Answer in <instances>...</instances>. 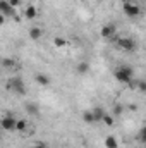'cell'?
Instances as JSON below:
<instances>
[{
  "label": "cell",
  "mask_w": 146,
  "mask_h": 148,
  "mask_svg": "<svg viewBox=\"0 0 146 148\" xmlns=\"http://www.w3.org/2000/svg\"><path fill=\"white\" fill-rule=\"evenodd\" d=\"M29 148H45V145L43 143H38V145H33V147H29Z\"/></svg>",
  "instance_id": "24"
},
{
  "label": "cell",
  "mask_w": 146,
  "mask_h": 148,
  "mask_svg": "<svg viewBox=\"0 0 146 148\" xmlns=\"http://www.w3.org/2000/svg\"><path fill=\"white\" fill-rule=\"evenodd\" d=\"M35 79H36L38 84H41V86H48V84H50V77L45 73H38L36 76H35Z\"/></svg>",
  "instance_id": "8"
},
{
  "label": "cell",
  "mask_w": 146,
  "mask_h": 148,
  "mask_svg": "<svg viewBox=\"0 0 146 148\" xmlns=\"http://www.w3.org/2000/svg\"><path fill=\"white\" fill-rule=\"evenodd\" d=\"M120 2H122V3H127V2H131V0H120Z\"/></svg>",
  "instance_id": "25"
},
{
  "label": "cell",
  "mask_w": 146,
  "mask_h": 148,
  "mask_svg": "<svg viewBox=\"0 0 146 148\" xmlns=\"http://www.w3.org/2000/svg\"><path fill=\"white\" fill-rule=\"evenodd\" d=\"M113 76L119 83H124V84H129L132 81V76H134V69L131 66H120L113 71Z\"/></svg>",
  "instance_id": "1"
},
{
  "label": "cell",
  "mask_w": 146,
  "mask_h": 148,
  "mask_svg": "<svg viewBox=\"0 0 146 148\" xmlns=\"http://www.w3.org/2000/svg\"><path fill=\"white\" fill-rule=\"evenodd\" d=\"M105 114H107V112L103 110L102 107H95V109H93V115H95V122H98V121H103Z\"/></svg>",
  "instance_id": "11"
},
{
  "label": "cell",
  "mask_w": 146,
  "mask_h": 148,
  "mask_svg": "<svg viewBox=\"0 0 146 148\" xmlns=\"http://www.w3.org/2000/svg\"><path fill=\"white\" fill-rule=\"evenodd\" d=\"M136 88H138L139 91L146 93V81H138V83H136Z\"/></svg>",
  "instance_id": "19"
},
{
  "label": "cell",
  "mask_w": 146,
  "mask_h": 148,
  "mask_svg": "<svg viewBox=\"0 0 146 148\" xmlns=\"http://www.w3.org/2000/svg\"><path fill=\"white\" fill-rule=\"evenodd\" d=\"M83 121H84V122H88V124L95 122V115H93V110H86V112H83Z\"/></svg>",
  "instance_id": "16"
},
{
  "label": "cell",
  "mask_w": 146,
  "mask_h": 148,
  "mask_svg": "<svg viewBox=\"0 0 146 148\" xmlns=\"http://www.w3.org/2000/svg\"><path fill=\"white\" fill-rule=\"evenodd\" d=\"M0 10L3 17H16V9L9 3V0H2L0 2Z\"/></svg>",
  "instance_id": "6"
},
{
  "label": "cell",
  "mask_w": 146,
  "mask_h": 148,
  "mask_svg": "<svg viewBox=\"0 0 146 148\" xmlns=\"http://www.w3.org/2000/svg\"><path fill=\"white\" fill-rule=\"evenodd\" d=\"M28 129V122L24 119H17V126H16V131L17 133H24Z\"/></svg>",
  "instance_id": "15"
},
{
  "label": "cell",
  "mask_w": 146,
  "mask_h": 148,
  "mask_svg": "<svg viewBox=\"0 0 146 148\" xmlns=\"http://www.w3.org/2000/svg\"><path fill=\"white\" fill-rule=\"evenodd\" d=\"M9 3L16 9V7H19V5H21V0H9Z\"/></svg>",
  "instance_id": "23"
},
{
  "label": "cell",
  "mask_w": 146,
  "mask_h": 148,
  "mask_svg": "<svg viewBox=\"0 0 146 148\" xmlns=\"http://www.w3.org/2000/svg\"><path fill=\"white\" fill-rule=\"evenodd\" d=\"M117 45H119V48H122V50H126V52H134V50L138 48V43L129 36L120 38V40L117 41Z\"/></svg>",
  "instance_id": "4"
},
{
  "label": "cell",
  "mask_w": 146,
  "mask_h": 148,
  "mask_svg": "<svg viewBox=\"0 0 146 148\" xmlns=\"http://www.w3.org/2000/svg\"><path fill=\"white\" fill-rule=\"evenodd\" d=\"M105 147L107 148H119V141L115 136H107L105 138Z\"/></svg>",
  "instance_id": "12"
},
{
  "label": "cell",
  "mask_w": 146,
  "mask_h": 148,
  "mask_svg": "<svg viewBox=\"0 0 146 148\" xmlns=\"http://www.w3.org/2000/svg\"><path fill=\"white\" fill-rule=\"evenodd\" d=\"M0 124H2V129L3 131H7V133H10V131H16V126H17V119L14 117V115H3L2 117V121H0Z\"/></svg>",
  "instance_id": "3"
},
{
  "label": "cell",
  "mask_w": 146,
  "mask_h": 148,
  "mask_svg": "<svg viewBox=\"0 0 146 148\" xmlns=\"http://www.w3.org/2000/svg\"><path fill=\"white\" fill-rule=\"evenodd\" d=\"M36 14H38V10H36L35 5H28L26 10H24V17H26V19H35Z\"/></svg>",
  "instance_id": "10"
},
{
  "label": "cell",
  "mask_w": 146,
  "mask_h": 148,
  "mask_svg": "<svg viewBox=\"0 0 146 148\" xmlns=\"http://www.w3.org/2000/svg\"><path fill=\"white\" fill-rule=\"evenodd\" d=\"M41 36H43V29H41V28L35 26V28L29 29V38H31V40L38 41V40H41Z\"/></svg>",
  "instance_id": "9"
},
{
  "label": "cell",
  "mask_w": 146,
  "mask_h": 148,
  "mask_svg": "<svg viewBox=\"0 0 146 148\" xmlns=\"http://www.w3.org/2000/svg\"><path fill=\"white\" fill-rule=\"evenodd\" d=\"M103 122H105L107 126H113V114H112V115H110V114H105Z\"/></svg>",
  "instance_id": "17"
},
{
  "label": "cell",
  "mask_w": 146,
  "mask_h": 148,
  "mask_svg": "<svg viewBox=\"0 0 146 148\" xmlns=\"http://www.w3.org/2000/svg\"><path fill=\"white\" fill-rule=\"evenodd\" d=\"M26 112L31 114V115H38V114H40V109H38V105L31 103V102H28V103H26Z\"/></svg>",
  "instance_id": "14"
},
{
  "label": "cell",
  "mask_w": 146,
  "mask_h": 148,
  "mask_svg": "<svg viewBox=\"0 0 146 148\" xmlns=\"http://www.w3.org/2000/svg\"><path fill=\"white\" fill-rule=\"evenodd\" d=\"M2 64H3V67H14V60L12 59H3Z\"/></svg>",
  "instance_id": "20"
},
{
  "label": "cell",
  "mask_w": 146,
  "mask_h": 148,
  "mask_svg": "<svg viewBox=\"0 0 146 148\" xmlns=\"http://www.w3.org/2000/svg\"><path fill=\"white\" fill-rule=\"evenodd\" d=\"M76 71H77V74H86L88 71H89V64H88L86 60H83V62H79V64H77Z\"/></svg>",
  "instance_id": "13"
},
{
  "label": "cell",
  "mask_w": 146,
  "mask_h": 148,
  "mask_svg": "<svg viewBox=\"0 0 146 148\" xmlns=\"http://www.w3.org/2000/svg\"><path fill=\"white\" fill-rule=\"evenodd\" d=\"M65 43H67V41H65V40H62V38H55V40H53V45H55V47H59V48L65 47Z\"/></svg>",
  "instance_id": "18"
},
{
  "label": "cell",
  "mask_w": 146,
  "mask_h": 148,
  "mask_svg": "<svg viewBox=\"0 0 146 148\" xmlns=\"http://www.w3.org/2000/svg\"><path fill=\"white\" fill-rule=\"evenodd\" d=\"M139 140H141L143 143H146V126L141 127V131H139Z\"/></svg>",
  "instance_id": "21"
},
{
  "label": "cell",
  "mask_w": 146,
  "mask_h": 148,
  "mask_svg": "<svg viewBox=\"0 0 146 148\" xmlns=\"http://www.w3.org/2000/svg\"><path fill=\"white\" fill-rule=\"evenodd\" d=\"M122 110H124V109H122V105H115V109H113V115H120Z\"/></svg>",
  "instance_id": "22"
},
{
  "label": "cell",
  "mask_w": 146,
  "mask_h": 148,
  "mask_svg": "<svg viewBox=\"0 0 146 148\" xmlns=\"http://www.w3.org/2000/svg\"><path fill=\"white\" fill-rule=\"evenodd\" d=\"M100 35H102V38H112L115 35V26L113 24H105L100 29Z\"/></svg>",
  "instance_id": "7"
},
{
  "label": "cell",
  "mask_w": 146,
  "mask_h": 148,
  "mask_svg": "<svg viewBox=\"0 0 146 148\" xmlns=\"http://www.w3.org/2000/svg\"><path fill=\"white\" fill-rule=\"evenodd\" d=\"M9 90H12L14 93H17V95H26V84H24V81H23V77H19V76H12L10 79H9Z\"/></svg>",
  "instance_id": "2"
},
{
  "label": "cell",
  "mask_w": 146,
  "mask_h": 148,
  "mask_svg": "<svg viewBox=\"0 0 146 148\" xmlns=\"http://www.w3.org/2000/svg\"><path fill=\"white\" fill-rule=\"evenodd\" d=\"M122 7H124V14H126L127 17H138V16L141 14V7H139L138 3H134V2H127V3H124Z\"/></svg>",
  "instance_id": "5"
}]
</instances>
